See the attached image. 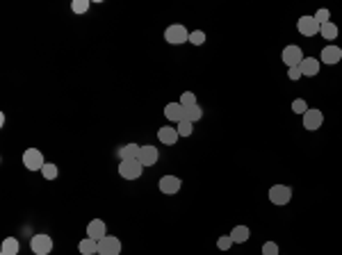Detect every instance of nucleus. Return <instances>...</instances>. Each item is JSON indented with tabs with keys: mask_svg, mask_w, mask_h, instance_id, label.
Instances as JSON below:
<instances>
[{
	"mask_svg": "<svg viewBox=\"0 0 342 255\" xmlns=\"http://www.w3.org/2000/svg\"><path fill=\"white\" fill-rule=\"evenodd\" d=\"M178 103H180L185 109H189V107H194V105H199V103H196V96L192 94V91H185V94L180 96V100H178Z\"/></svg>",
	"mask_w": 342,
	"mask_h": 255,
	"instance_id": "nucleus-25",
	"label": "nucleus"
},
{
	"mask_svg": "<svg viewBox=\"0 0 342 255\" xmlns=\"http://www.w3.org/2000/svg\"><path fill=\"white\" fill-rule=\"evenodd\" d=\"M158 187H160V191H162V194L171 196V194H178V191H180L182 180L178 176H162V178H160V182H158Z\"/></svg>",
	"mask_w": 342,
	"mask_h": 255,
	"instance_id": "nucleus-10",
	"label": "nucleus"
},
{
	"mask_svg": "<svg viewBox=\"0 0 342 255\" xmlns=\"http://www.w3.org/2000/svg\"><path fill=\"white\" fill-rule=\"evenodd\" d=\"M287 77H290L292 82H296L301 77V68L299 66H292V68H287Z\"/></svg>",
	"mask_w": 342,
	"mask_h": 255,
	"instance_id": "nucleus-32",
	"label": "nucleus"
},
{
	"mask_svg": "<svg viewBox=\"0 0 342 255\" xmlns=\"http://www.w3.org/2000/svg\"><path fill=\"white\" fill-rule=\"evenodd\" d=\"M328 18H331V12H328V9H319V12L315 14V21H317L319 25H324V23H328Z\"/></svg>",
	"mask_w": 342,
	"mask_h": 255,
	"instance_id": "nucleus-31",
	"label": "nucleus"
},
{
	"mask_svg": "<svg viewBox=\"0 0 342 255\" xmlns=\"http://www.w3.org/2000/svg\"><path fill=\"white\" fill-rule=\"evenodd\" d=\"M185 118H187V121H192V123L201 121V118H203V109H201V105H194V107L187 109V112H185Z\"/></svg>",
	"mask_w": 342,
	"mask_h": 255,
	"instance_id": "nucleus-22",
	"label": "nucleus"
},
{
	"mask_svg": "<svg viewBox=\"0 0 342 255\" xmlns=\"http://www.w3.org/2000/svg\"><path fill=\"white\" fill-rule=\"evenodd\" d=\"M105 235H107V226H105L103 219H91V221L87 223V237L100 241Z\"/></svg>",
	"mask_w": 342,
	"mask_h": 255,
	"instance_id": "nucleus-12",
	"label": "nucleus"
},
{
	"mask_svg": "<svg viewBox=\"0 0 342 255\" xmlns=\"http://www.w3.org/2000/svg\"><path fill=\"white\" fill-rule=\"evenodd\" d=\"M267 196L274 205H287L292 200V189L287 185H274V187H269Z\"/></svg>",
	"mask_w": 342,
	"mask_h": 255,
	"instance_id": "nucleus-6",
	"label": "nucleus"
},
{
	"mask_svg": "<svg viewBox=\"0 0 342 255\" xmlns=\"http://www.w3.org/2000/svg\"><path fill=\"white\" fill-rule=\"evenodd\" d=\"M231 237H233V241H235V244H244V241L251 237V230L246 226H235V228H233V232H231Z\"/></svg>",
	"mask_w": 342,
	"mask_h": 255,
	"instance_id": "nucleus-20",
	"label": "nucleus"
},
{
	"mask_svg": "<svg viewBox=\"0 0 342 255\" xmlns=\"http://www.w3.org/2000/svg\"><path fill=\"white\" fill-rule=\"evenodd\" d=\"M322 123H324V114H322V109L308 107V112L303 114V128H306V130L315 132V130H319V128H322Z\"/></svg>",
	"mask_w": 342,
	"mask_h": 255,
	"instance_id": "nucleus-7",
	"label": "nucleus"
},
{
	"mask_svg": "<svg viewBox=\"0 0 342 255\" xmlns=\"http://www.w3.org/2000/svg\"><path fill=\"white\" fill-rule=\"evenodd\" d=\"M319 34L324 36V39H328V41H333L337 36V25L335 23H324V25H319Z\"/></svg>",
	"mask_w": 342,
	"mask_h": 255,
	"instance_id": "nucleus-21",
	"label": "nucleus"
},
{
	"mask_svg": "<svg viewBox=\"0 0 342 255\" xmlns=\"http://www.w3.org/2000/svg\"><path fill=\"white\" fill-rule=\"evenodd\" d=\"M176 130H178V135H180V137H189V135H192V130H194V123L187 121V118H182V121L178 123Z\"/></svg>",
	"mask_w": 342,
	"mask_h": 255,
	"instance_id": "nucleus-24",
	"label": "nucleus"
},
{
	"mask_svg": "<svg viewBox=\"0 0 342 255\" xmlns=\"http://www.w3.org/2000/svg\"><path fill=\"white\" fill-rule=\"evenodd\" d=\"M178 130L176 128H169V125H162L158 130V139H160V144H164V146H173L178 141Z\"/></svg>",
	"mask_w": 342,
	"mask_h": 255,
	"instance_id": "nucleus-15",
	"label": "nucleus"
},
{
	"mask_svg": "<svg viewBox=\"0 0 342 255\" xmlns=\"http://www.w3.org/2000/svg\"><path fill=\"white\" fill-rule=\"evenodd\" d=\"M319 59H315V57H303V62L299 64V68H301V75H306V77H313V75H317L319 73Z\"/></svg>",
	"mask_w": 342,
	"mask_h": 255,
	"instance_id": "nucleus-16",
	"label": "nucleus"
},
{
	"mask_svg": "<svg viewBox=\"0 0 342 255\" xmlns=\"http://www.w3.org/2000/svg\"><path fill=\"white\" fill-rule=\"evenodd\" d=\"M158 159H160V153H158V148H155V146H150V144L141 146L139 162L144 164V166H153V164H158Z\"/></svg>",
	"mask_w": 342,
	"mask_h": 255,
	"instance_id": "nucleus-13",
	"label": "nucleus"
},
{
	"mask_svg": "<svg viewBox=\"0 0 342 255\" xmlns=\"http://www.w3.org/2000/svg\"><path fill=\"white\" fill-rule=\"evenodd\" d=\"M121 253V241L112 235H105L98 241V255H119Z\"/></svg>",
	"mask_w": 342,
	"mask_h": 255,
	"instance_id": "nucleus-8",
	"label": "nucleus"
},
{
	"mask_svg": "<svg viewBox=\"0 0 342 255\" xmlns=\"http://www.w3.org/2000/svg\"><path fill=\"white\" fill-rule=\"evenodd\" d=\"M18 250H21V244H18L16 237H5L0 255H18Z\"/></svg>",
	"mask_w": 342,
	"mask_h": 255,
	"instance_id": "nucleus-18",
	"label": "nucleus"
},
{
	"mask_svg": "<svg viewBox=\"0 0 342 255\" xmlns=\"http://www.w3.org/2000/svg\"><path fill=\"white\" fill-rule=\"evenodd\" d=\"M292 109H294L296 114H301V116H303V114L308 112V105H306L303 98H296V100H292Z\"/></svg>",
	"mask_w": 342,
	"mask_h": 255,
	"instance_id": "nucleus-29",
	"label": "nucleus"
},
{
	"mask_svg": "<svg viewBox=\"0 0 342 255\" xmlns=\"http://www.w3.org/2000/svg\"><path fill=\"white\" fill-rule=\"evenodd\" d=\"M189 44H194V46H203V44H205V32H203V30H194V32H189Z\"/></svg>",
	"mask_w": 342,
	"mask_h": 255,
	"instance_id": "nucleus-27",
	"label": "nucleus"
},
{
	"mask_svg": "<svg viewBox=\"0 0 342 255\" xmlns=\"http://www.w3.org/2000/svg\"><path fill=\"white\" fill-rule=\"evenodd\" d=\"M46 164L44 155H41V150L36 148H27L25 153H23V166L27 168V171H41Z\"/></svg>",
	"mask_w": 342,
	"mask_h": 255,
	"instance_id": "nucleus-4",
	"label": "nucleus"
},
{
	"mask_svg": "<svg viewBox=\"0 0 342 255\" xmlns=\"http://www.w3.org/2000/svg\"><path fill=\"white\" fill-rule=\"evenodd\" d=\"M139 150H141L139 144H126L119 150V157L121 159H139Z\"/></svg>",
	"mask_w": 342,
	"mask_h": 255,
	"instance_id": "nucleus-19",
	"label": "nucleus"
},
{
	"mask_svg": "<svg viewBox=\"0 0 342 255\" xmlns=\"http://www.w3.org/2000/svg\"><path fill=\"white\" fill-rule=\"evenodd\" d=\"M281 57H283V64H285L287 68L299 66V64L303 62V50H301L296 44H290V46H285V48H283Z\"/></svg>",
	"mask_w": 342,
	"mask_h": 255,
	"instance_id": "nucleus-5",
	"label": "nucleus"
},
{
	"mask_svg": "<svg viewBox=\"0 0 342 255\" xmlns=\"http://www.w3.org/2000/svg\"><path fill=\"white\" fill-rule=\"evenodd\" d=\"M296 30L301 36H315L319 34V23L315 21V16H301L296 21Z\"/></svg>",
	"mask_w": 342,
	"mask_h": 255,
	"instance_id": "nucleus-9",
	"label": "nucleus"
},
{
	"mask_svg": "<svg viewBox=\"0 0 342 255\" xmlns=\"http://www.w3.org/2000/svg\"><path fill=\"white\" fill-rule=\"evenodd\" d=\"M233 244H235V241H233L231 235H221V237L217 239V248H219V250H228Z\"/></svg>",
	"mask_w": 342,
	"mask_h": 255,
	"instance_id": "nucleus-28",
	"label": "nucleus"
},
{
	"mask_svg": "<svg viewBox=\"0 0 342 255\" xmlns=\"http://www.w3.org/2000/svg\"><path fill=\"white\" fill-rule=\"evenodd\" d=\"M185 112L187 109L182 107L180 103H169L167 107H164V116H167L169 121H173V123H180L182 118H185Z\"/></svg>",
	"mask_w": 342,
	"mask_h": 255,
	"instance_id": "nucleus-14",
	"label": "nucleus"
},
{
	"mask_svg": "<svg viewBox=\"0 0 342 255\" xmlns=\"http://www.w3.org/2000/svg\"><path fill=\"white\" fill-rule=\"evenodd\" d=\"M53 237L44 235V232H39V235L30 237V248L34 255H50V250H53Z\"/></svg>",
	"mask_w": 342,
	"mask_h": 255,
	"instance_id": "nucleus-3",
	"label": "nucleus"
},
{
	"mask_svg": "<svg viewBox=\"0 0 342 255\" xmlns=\"http://www.w3.org/2000/svg\"><path fill=\"white\" fill-rule=\"evenodd\" d=\"M262 255H278V244L276 241H264L262 244Z\"/></svg>",
	"mask_w": 342,
	"mask_h": 255,
	"instance_id": "nucleus-30",
	"label": "nucleus"
},
{
	"mask_svg": "<svg viewBox=\"0 0 342 255\" xmlns=\"http://www.w3.org/2000/svg\"><path fill=\"white\" fill-rule=\"evenodd\" d=\"M78 250H80V255H98V241L91 239V237H85L78 244Z\"/></svg>",
	"mask_w": 342,
	"mask_h": 255,
	"instance_id": "nucleus-17",
	"label": "nucleus"
},
{
	"mask_svg": "<svg viewBox=\"0 0 342 255\" xmlns=\"http://www.w3.org/2000/svg\"><path fill=\"white\" fill-rule=\"evenodd\" d=\"M41 173H44V178L46 180H55L57 178V164H53V162H46L44 164V168H41Z\"/></svg>",
	"mask_w": 342,
	"mask_h": 255,
	"instance_id": "nucleus-23",
	"label": "nucleus"
},
{
	"mask_svg": "<svg viewBox=\"0 0 342 255\" xmlns=\"http://www.w3.org/2000/svg\"><path fill=\"white\" fill-rule=\"evenodd\" d=\"M71 9H73V14H87L89 12V0H73Z\"/></svg>",
	"mask_w": 342,
	"mask_h": 255,
	"instance_id": "nucleus-26",
	"label": "nucleus"
},
{
	"mask_svg": "<svg viewBox=\"0 0 342 255\" xmlns=\"http://www.w3.org/2000/svg\"><path fill=\"white\" fill-rule=\"evenodd\" d=\"M144 168L146 166L139 159H121V164H119V176H121L123 180H137V178H141Z\"/></svg>",
	"mask_w": 342,
	"mask_h": 255,
	"instance_id": "nucleus-1",
	"label": "nucleus"
},
{
	"mask_svg": "<svg viewBox=\"0 0 342 255\" xmlns=\"http://www.w3.org/2000/svg\"><path fill=\"white\" fill-rule=\"evenodd\" d=\"M164 39L171 46H180V44H185V41H189V32H187L185 25L176 23V25H169L167 30H164Z\"/></svg>",
	"mask_w": 342,
	"mask_h": 255,
	"instance_id": "nucleus-2",
	"label": "nucleus"
},
{
	"mask_svg": "<svg viewBox=\"0 0 342 255\" xmlns=\"http://www.w3.org/2000/svg\"><path fill=\"white\" fill-rule=\"evenodd\" d=\"M342 59V48L340 46H324V50L319 53V62L328 64V66H333V64H337Z\"/></svg>",
	"mask_w": 342,
	"mask_h": 255,
	"instance_id": "nucleus-11",
	"label": "nucleus"
}]
</instances>
